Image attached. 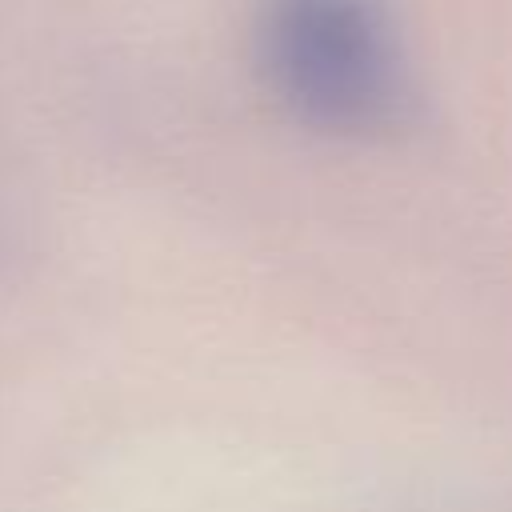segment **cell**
<instances>
[{"label":"cell","mask_w":512,"mask_h":512,"mask_svg":"<svg viewBox=\"0 0 512 512\" xmlns=\"http://www.w3.org/2000/svg\"><path fill=\"white\" fill-rule=\"evenodd\" d=\"M256 52L276 100L320 132L368 136L404 116L408 76L380 0H264Z\"/></svg>","instance_id":"1"}]
</instances>
